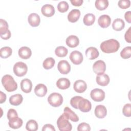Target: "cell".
Instances as JSON below:
<instances>
[{"mask_svg":"<svg viewBox=\"0 0 131 131\" xmlns=\"http://www.w3.org/2000/svg\"><path fill=\"white\" fill-rule=\"evenodd\" d=\"M23 123V120L18 117H16L12 120H9L8 125L10 127L13 129H17L20 128Z\"/></svg>","mask_w":131,"mask_h":131,"instance_id":"cell-25","label":"cell"},{"mask_svg":"<svg viewBox=\"0 0 131 131\" xmlns=\"http://www.w3.org/2000/svg\"><path fill=\"white\" fill-rule=\"evenodd\" d=\"M123 114L127 117L131 116V104L127 103L125 104L122 109Z\"/></svg>","mask_w":131,"mask_h":131,"instance_id":"cell-38","label":"cell"},{"mask_svg":"<svg viewBox=\"0 0 131 131\" xmlns=\"http://www.w3.org/2000/svg\"><path fill=\"white\" fill-rule=\"evenodd\" d=\"M63 111V113L67 116L69 119H70L72 121L76 122L79 121V118L78 116L74 112H73L69 107H64Z\"/></svg>","mask_w":131,"mask_h":131,"instance_id":"cell-26","label":"cell"},{"mask_svg":"<svg viewBox=\"0 0 131 131\" xmlns=\"http://www.w3.org/2000/svg\"><path fill=\"white\" fill-rule=\"evenodd\" d=\"M96 80V82L98 85L102 86H105L109 83L110 79L106 74L102 73L97 75Z\"/></svg>","mask_w":131,"mask_h":131,"instance_id":"cell-12","label":"cell"},{"mask_svg":"<svg viewBox=\"0 0 131 131\" xmlns=\"http://www.w3.org/2000/svg\"><path fill=\"white\" fill-rule=\"evenodd\" d=\"M73 88L77 93H82L84 92L86 90L87 85L84 81L82 80H77L74 82Z\"/></svg>","mask_w":131,"mask_h":131,"instance_id":"cell-11","label":"cell"},{"mask_svg":"<svg viewBox=\"0 0 131 131\" xmlns=\"http://www.w3.org/2000/svg\"><path fill=\"white\" fill-rule=\"evenodd\" d=\"M82 98L83 97L79 96H76L73 97V98H71L70 100V104L73 107L76 109H78V103Z\"/></svg>","mask_w":131,"mask_h":131,"instance_id":"cell-37","label":"cell"},{"mask_svg":"<svg viewBox=\"0 0 131 131\" xmlns=\"http://www.w3.org/2000/svg\"><path fill=\"white\" fill-rule=\"evenodd\" d=\"M118 5L121 9H127L130 7V1L129 0H120L118 2Z\"/></svg>","mask_w":131,"mask_h":131,"instance_id":"cell-39","label":"cell"},{"mask_svg":"<svg viewBox=\"0 0 131 131\" xmlns=\"http://www.w3.org/2000/svg\"><path fill=\"white\" fill-rule=\"evenodd\" d=\"M100 49L105 53H112L117 52L120 48V43L115 39H110L101 42Z\"/></svg>","mask_w":131,"mask_h":131,"instance_id":"cell-1","label":"cell"},{"mask_svg":"<svg viewBox=\"0 0 131 131\" xmlns=\"http://www.w3.org/2000/svg\"><path fill=\"white\" fill-rule=\"evenodd\" d=\"M18 117V114L15 110L13 108H10L7 112V118L9 120H12L16 117Z\"/></svg>","mask_w":131,"mask_h":131,"instance_id":"cell-40","label":"cell"},{"mask_svg":"<svg viewBox=\"0 0 131 131\" xmlns=\"http://www.w3.org/2000/svg\"><path fill=\"white\" fill-rule=\"evenodd\" d=\"M80 11L78 9H74L72 10L68 15V19L70 22L75 23L79 18Z\"/></svg>","mask_w":131,"mask_h":131,"instance_id":"cell-22","label":"cell"},{"mask_svg":"<svg viewBox=\"0 0 131 131\" xmlns=\"http://www.w3.org/2000/svg\"><path fill=\"white\" fill-rule=\"evenodd\" d=\"M55 63V59L52 57H49L46 58L43 62L42 66L44 69L46 70H49L52 69Z\"/></svg>","mask_w":131,"mask_h":131,"instance_id":"cell-33","label":"cell"},{"mask_svg":"<svg viewBox=\"0 0 131 131\" xmlns=\"http://www.w3.org/2000/svg\"><path fill=\"white\" fill-rule=\"evenodd\" d=\"M125 27V23L123 19L118 18L115 19L112 24L113 29L117 31H120L124 29Z\"/></svg>","mask_w":131,"mask_h":131,"instance_id":"cell-27","label":"cell"},{"mask_svg":"<svg viewBox=\"0 0 131 131\" xmlns=\"http://www.w3.org/2000/svg\"><path fill=\"white\" fill-rule=\"evenodd\" d=\"M69 118L63 113L57 120V125L60 131H71L72 128V124L69 121Z\"/></svg>","mask_w":131,"mask_h":131,"instance_id":"cell-3","label":"cell"},{"mask_svg":"<svg viewBox=\"0 0 131 131\" xmlns=\"http://www.w3.org/2000/svg\"><path fill=\"white\" fill-rule=\"evenodd\" d=\"M78 107V109L80 110V111L84 113H86L91 111L92 108V104L89 100L82 98L79 101Z\"/></svg>","mask_w":131,"mask_h":131,"instance_id":"cell-10","label":"cell"},{"mask_svg":"<svg viewBox=\"0 0 131 131\" xmlns=\"http://www.w3.org/2000/svg\"><path fill=\"white\" fill-rule=\"evenodd\" d=\"M86 57L90 60H93L97 58L99 55V52L97 49L94 47H90L87 48L85 52Z\"/></svg>","mask_w":131,"mask_h":131,"instance_id":"cell-15","label":"cell"},{"mask_svg":"<svg viewBox=\"0 0 131 131\" xmlns=\"http://www.w3.org/2000/svg\"><path fill=\"white\" fill-rule=\"evenodd\" d=\"M68 53V49L63 46H59L55 49V53L59 57H64L67 56Z\"/></svg>","mask_w":131,"mask_h":131,"instance_id":"cell-32","label":"cell"},{"mask_svg":"<svg viewBox=\"0 0 131 131\" xmlns=\"http://www.w3.org/2000/svg\"><path fill=\"white\" fill-rule=\"evenodd\" d=\"M70 59L72 62L76 65L80 64L83 61V57L82 53L78 51H74L72 52L69 56Z\"/></svg>","mask_w":131,"mask_h":131,"instance_id":"cell-7","label":"cell"},{"mask_svg":"<svg viewBox=\"0 0 131 131\" xmlns=\"http://www.w3.org/2000/svg\"><path fill=\"white\" fill-rule=\"evenodd\" d=\"M91 98L96 102H101L105 98V92L100 89H95L90 93Z\"/></svg>","mask_w":131,"mask_h":131,"instance_id":"cell-6","label":"cell"},{"mask_svg":"<svg viewBox=\"0 0 131 131\" xmlns=\"http://www.w3.org/2000/svg\"><path fill=\"white\" fill-rule=\"evenodd\" d=\"M98 23L101 28H106L111 25V18L108 15H102L98 18Z\"/></svg>","mask_w":131,"mask_h":131,"instance_id":"cell-13","label":"cell"},{"mask_svg":"<svg viewBox=\"0 0 131 131\" xmlns=\"http://www.w3.org/2000/svg\"><path fill=\"white\" fill-rule=\"evenodd\" d=\"M28 21L30 26L35 27L38 26L40 24V18L37 13H32L29 15L28 17Z\"/></svg>","mask_w":131,"mask_h":131,"instance_id":"cell-17","label":"cell"},{"mask_svg":"<svg viewBox=\"0 0 131 131\" xmlns=\"http://www.w3.org/2000/svg\"><path fill=\"white\" fill-rule=\"evenodd\" d=\"M95 18V16L93 14L88 13L84 16L83 21L85 25L90 26L94 23Z\"/></svg>","mask_w":131,"mask_h":131,"instance_id":"cell-28","label":"cell"},{"mask_svg":"<svg viewBox=\"0 0 131 131\" xmlns=\"http://www.w3.org/2000/svg\"><path fill=\"white\" fill-rule=\"evenodd\" d=\"M46 130H51V131H55V129L52 125L50 124H47L43 125L42 128V131Z\"/></svg>","mask_w":131,"mask_h":131,"instance_id":"cell-43","label":"cell"},{"mask_svg":"<svg viewBox=\"0 0 131 131\" xmlns=\"http://www.w3.org/2000/svg\"><path fill=\"white\" fill-rule=\"evenodd\" d=\"M95 6L97 9L102 11L106 9L108 6V1L107 0H96L95 3Z\"/></svg>","mask_w":131,"mask_h":131,"instance_id":"cell-29","label":"cell"},{"mask_svg":"<svg viewBox=\"0 0 131 131\" xmlns=\"http://www.w3.org/2000/svg\"><path fill=\"white\" fill-rule=\"evenodd\" d=\"M11 35V32H10V30H9V31H8L6 33H5V34L2 35H1V37L2 39H4V40H7V39H9V38H10Z\"/></svg>","mask_w":131,"mask_h":131,"instance_id":"cell-46","label":"cell"},{"mask_svg":"<svg viewBox=\"0 0 131 131\" xmlns=\"http://www.w3.org/2000/svg\"><path fill=\"white\" fill-rule=\"evenodd\" d=\"M72 5L74 6H80L83 2V0H71L70 1Z\"/></svg>","mask_w":131,"mask_h":131,"instance_id":"cell-44","label":"cell"},{"mask_svg":"<svg viewBox=\"0 0 131 131\" xmlns=\"http://www.w3.org/2000/svg\"><path fill=\"white\" fill-rule=\"evenodd\" d=\"M57 9L61 13H64L69 9V4L66 1L60 2L57 5Z\"/></svg>","mask_w":131,"mask_h":131,"instance_id":"cell-36","label":"cell"},{"mask_svg":"<svg viewBox=\"0 0 131 131\" xmlns=\"http://www.w3.org/2000/svg\"><path fill=\"white\" fill-rule=\"evenodd\" d=\"M48 101L51 106L57 107L62 104L63 97L59 93H52L48 96Z\"/></svg>","mask_w":131,"mask_h":131,"instance_id":"cell-4","label":"cell"},{"mask_svg":"<svg viewBox=\"0 0 131 131\" xmlns=\"http://www.w3.org/2000/svg\"><path fill=\"white\" fill-rule=\"evenodd\" d=\"M23 100V97L21 94H17L12 95L9 98L10 103L14 106H17L20 104Z\"/></svg>","mask_w":131,"mask_h":131,"instance_id":"cell-24","label":"cell"},{"mask_svg":"<svg viewBox=\"0 0 131 131\" xmlns=\"http://www.w3.org/2000/svg\"><path fill=\"white\" fill-rule=\"evenodd\" d=\"M77 130L78 131H90L91 130V127L89 124L85 122H82L78 125Z\"/></svg>","mask_w":131,"mask_h":131,"instance_id":"cell-41","label":"cell"},{"mask_svg":"<svg viewBox=\"0 0 131 131\" xmlns=\"http://www.w3.org/2000/svg\"><path fill=\"white\" fill-rule=\"evenodd\" d=\"M0 97H1L0 103H3L5 102L6 100V94L5 93H4L3 92L1 91V92H0Z\"/></svg>","mask_w":131,"mask_h":131,"instance_id":"cell-47","label":"cell"},{"mask_svg":"<svg viewBox=\"0 0 131 131\" xmlns=\"http://www.w3.org/2000/svg\"><path fill=\"white\" fill-rule=\"evenodd\" d=\"M57 69L61 74H67L71 71V66L67 60H62L58 62Z\"/></svg>","mask_w":131,"mask_h":131,"instance_id":"cell-9","label":"cell"},{"mask_svg":"<svg viewBox=\"0 0 131 131\" xmlns=\"http://www.w3.org/2000/svg\"><path fill=\"white\" fill-rule=\"evenodd\" d=\"M12 53V50L9 47H4L1 49L0 55L2 58H7L10 57Z\"/></svg>","mask_w":131,"mask_h":131,"instance_id":"cell-31","label":"cell"},{"mask_svg":"<svg viewBox=\"0 0 131 131\" xmlns=\"http://www.w3.org/2000/svg\"><path fill=\"white\" fill-rule=\"evenodd\" d=\"M9 30L8 29V25L7 22L3 19H0V34L4 35Z\"/></svg>","mask_w":131,"mask_h":131,"instance_id":"cell-34","label":"cell"},{"mask_svg":"<svg viewBox=\"0 0 131 131\" xmlns=\"http://www.w3.org/2000/svg\"><path fill=\"white\" fill-rule=\"evenodd\" d=\"M26 128L29 131H36L38 128V123L34 120H30L26 123Z\"/></svg>","mask_w":131,"mask_h":131,"instance_id":"cell-30","label":"cell"},{"mask_svg":"<svg viewBox=\"0 0 131 131\" xmlns=\"http://www.w3.org/2000/svg\"><path fill=\"white\" fill-rule=\"evenodd\" d=\"M20 88L21 91L25 93H30L32 88L31 81L28 78L23 79L20 82Z\"/></svg>","mask_w":131,"mask_h":131,"instance_id":"cell-16","label":"cell"},{"mask_svg":"<svg viewBox=\"0 0 131 131\" xmlns=\"http://www.w3.org/2000/svg\"><path fill=\"white\" fill-rule=\"evenodd\" d=\"M124 18L127 23H131V12L130 11L125 12L124 14Z\"/></svg>","mask_w":131,"mask_h":131,"instance_id":"cell-45","label":"cell"},{"mask_svg":"<svg viewBox=\"0 0 131 131\" xmlns=\"http://www.w3.org/2000/svg\"><path fill=\"white\" fill-rule=\"evenodd\" d=\"M34 93L38 97H44L47 94V88L44 84L39 83L35 87Z\"/></svg>","mask_w":131,"mask_h":131,"instance_id":"cell-18","label":"cell"},{"mask_svg":"<svg viewBox=\"0 0 131 131\" xmlns=\"http://www.w3.org/2000/svg\"><path fill=\"white\" fill-rule=\"evenodd\" d=\"M131 27H129L128 29L126 31L124 35V38L126 42L128 43L131 42Z\"/></svg>","mask_w":131,"mask_h":131,"instance_id":"cell-42","label":"cell"},{"mask_svg":"<svg viewBox=\"0 0 131 131\" xmlns=\"http://www.w3.org/2000/svg\"><path fill=\"white\" fill-rule=\"evenodd\" d=\"M94 113L96 117L101 119L106 116L107 114V110L104 105H98L95 108Z\"/></svg>","mask_w":131,"mask_h":131,"instance_id":"cell-19","label":"cell"},{"mask_svg":"<svg viewBox=\"0 0 131 131\" xmlns=\"http://www.w3.org/2000/svg\"><path fill=\"white\" fill-rule=\"evenodd\" d=\"M41 11L42 14L48 17L52 16L55 13L54 7L50 4H45L42 6Z\"/></svg>","mask_w":131,"mask_h":131,"instance_id":"cell-14","label":"cell"},{"mask_svg":"<svg viewBox=\"0 0 131 131\" xmlns=\"http://www.w3.org/2000/svg\"><path fill=\"white\" fill-rule=\"evenodd\" d=\"M70 80L66 78H60L56 82V86L61 90H66L70 86Z\"/></svg>","mask_w":131,"mask_h":131,"instance_id":"cell-23","label":"cell"},{"mask_svg":"<svg viewBox=\"0 0 131 131\" xmlns=\"http://www.w3.org/2000/svg\"><path fill=\"white\" fill-rule=\"evenodd\" d=\"M13 72L18 77H22L26 75L28 71V67L23 62H17L13 66Z\"/></svg>","mask_w":131,"mask_h":131,"instance_id":"cell-5","label":"cell"},{"mask_svg":"<svg viewBox=\"0 0 131 131\" xmlns=\"http://www.w3.org/2000/svg\"><path fill=\"white\" fill-rule=\"evenodd\" d=\"M120 56L123 59H128L131 56V47L130 46L125 47L120 52Z\"/></svg>","mask_w":131,"mask_h":131,"instance_id":"cell-35","label":"cell"},{"mask_svg":"<svg viewBox=\"0 0 131 131\" xmlns=\"http://www.w3.org/2000/svg\"><path fill=\"white\" fill-rule=\"evenodd\" d=\"M93 70L97 75L104 73L106 70V64L103 60H97L93 64Z\"/></svg>","mask_w":131,"mask_h":131,"instance_id":"cell-8","label":"cell"},{"mask_svg":"<svg viewBox=\"0 0 131 131\" xmlns=\"http://www.w3.org/2000/svg\"><path fill=\"white\" fill-rule=\"evenodd\" d=\"M2 83L5 89L8 92L15 91L17 89V83L10 75H5L2 78Z\"/></svg>","mask_w":131,"mask_h":131,"instance_id":"cell-2","label":"cell"},{"mask_svg":"<svg viewBox=\"0 0 131 131\" xmlns=\"http://www.w3.org/2000/svg\"><path fill=\"white\" fill-rule=\"evenodd\" d=\"M18 53L19 56L21 58L27 59L31 57L32 55V51L29 47L25 46L21 47L19 49Z\"/></svg>","mask_w":131,"mask_h":131,"instance_id":"cell-20","label":"cell"},{"mask_svg":"<svg viewBox=\"0 0 131 131\" xmlns=\"http://www.w3.org/2000/svg\"><path fill=\"white\" fill-rule=\"evenodd\" d=\"M66 42L68 47L70 48H75L78 46L79 43V39L77 36L71 35L67 38Z\"/></svg>","mask_w":131,"mask_h":131,"instance_id":"cell-21","label":"cell"}]
</instances>
